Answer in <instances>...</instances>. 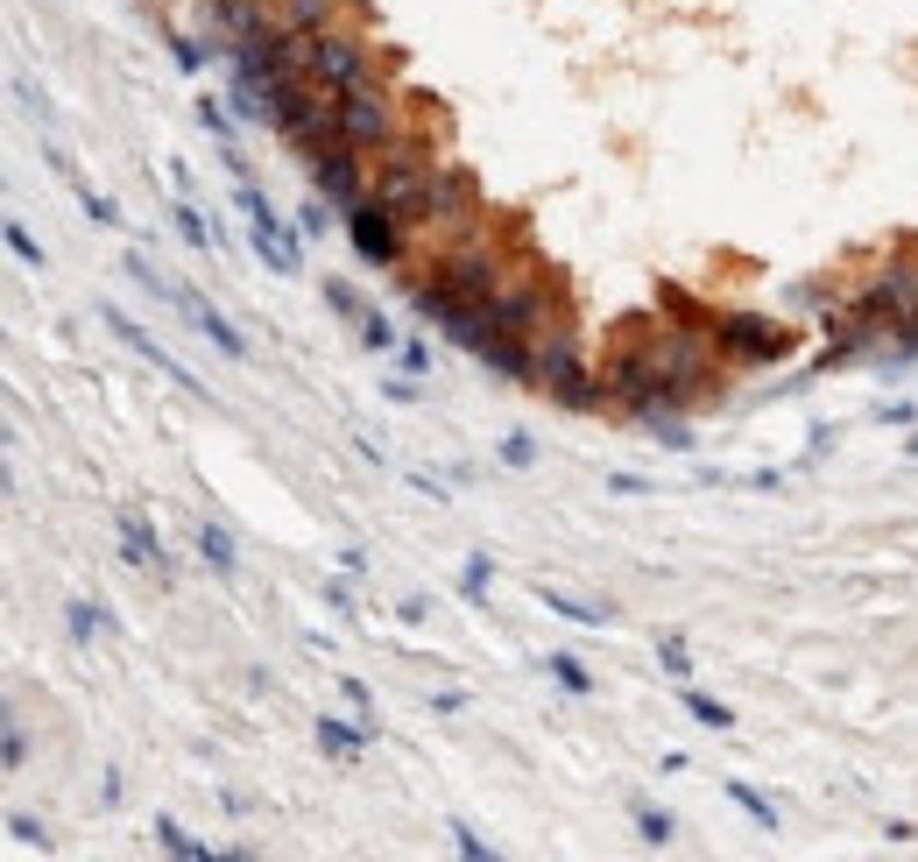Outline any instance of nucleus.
I'll return each instance as SVG.
<instances>
[{"label":"nucleus","instance_id":"nucleus-9","mask_svg":"<svg viewBox=\"0 0 918 862\" xmlns=\"http://www.w3.org/2000/svg\"><path fill=\"white\" fill-rule=\"evenodd\" d=\"M488 375H502V382H523V390H537V339H516V333H494L488 347L474 354Z\"/></svg>","mask_w":918,"mask_h":862},{"label":"nucleus","instance_id":"nucleus-20","mask_svg":"<svg viewBox=\"0 0 918 862\" xmlns=\"http://www.w3.org/2000/svg\"><path fill=\"white\" fill-rule=\"evenodd\" d=\"M545 672L559 679L565 693H586V686H594V679H586V665H580V658H565V650H559V658H545Z\"/></svg>","mask_w":918,"mask_h":862},{"label":"nucleus","instance_id":"nucleus-26","mask_svg":"<svg viewBox=\"0 0 918 862\" xmlns=\"http://www.w3.org/2000/svg\"><path fill=\"white\" fill-rule=\"evenodd\" d=\"M8 835L22 841V849H36V855L50 849V835H43V821H28V813H14V821H8Z\"/></svg>","mask_w":918,"mask_h":862},{"label":"nucleus","instance_id":"nucleus-35","mask_svg":"<svg viewBox=\"0 0 918 862\" xmlns=\"http://www.w3.org/2000/svg\"><path fill=\"white\" fill-rule=\"evenodd\" d=\"M453 841H460V855H474V862H480V855H494V849H488V841H480V835H474V827H453Z\"/></svg>","mask_w":918,"mask_h":862},{"label":"nucleus","instance_id":"nucleus-13","mask_svg":"<svg viewBox=\"0 0 918 862\" xmlns=\"http://www.w3.org/2000/svg\"><path fill=\"white\" fill-rule=\"evenodd\" d=\"M368 735H374V721H333V715H319V750L325 756H354Z\"/></svg>","mask_w":918,"mask_h":862},{"label":"nucleus","instance_id":"nucleus-34","mask_svg":"<svg viewBox=\"0 0 918 862\" xmlns=\"http://www.w3.org/2000/svg\"><path fill=\"white\" fill-rule=\"evenodd\" d=\"M403 354V368H410V375H425V368H431V347H425V339H410V347H396Z\"/></svg>","mask_w":918,"mask_h":862},{"label":"nucleus","instance_id":"nucleus-31","mask_svg":"<svg viewBox=\"0 0 918 862\" xmlns=\"http://www.w3.org/2000/svg\"><path fill=\"white\" fill-rule=\"evenodd\" d=\"M502 459H509V467H530V459H537V445L523 439V431H509V439H502Z\"/></svg>","mask_w":918,"mask_h":862},{"label":"nucleus","instance_id":"nucleus-6","mask_svg":"<svg viewBox=\"0 0 918 862\" xmlns=\"http://www.w3.org/2000/svg\"><path fill=\"white\" fill-rule=\"evenodd\" d=\"M714 347L728 354L735 368H763V361H785L791 354V325H771L756 311H735V319L714 325Z\"/></svg>","mask_w":918,"mask_h":862},{"label":"nucleus","instance_id":"nucleus-2","mask_svg":"<svg viewBox=\"0 0 918 862\" xmlns=\"http://www.w3.org/2000/svg\"><path fill=\"white\" fill-rule=\"evenodd\" d=\"M537 390H551L565 410H600L608 404V382L580 361V333L565 319H551L545 333H537Z\"/></svg>","mask_w":918,"mask_h":862},{"label":"nucleus","instance_id":"nucleus-5","mask_svg":"<svg viewBox=\"0 0 918 862\" xmlns=\"http://www.w3.org/2000/svg\"><path fill=\"white\" fill-rule=\"evenodd\" d=\"M346 234H354V248H360V262H374V270H389V262H403V248H410V234H403V219H396V205L389 199H354L346 205Z\"/></svg>","mask_w":918,"mask_h":862},{"label":"nucleus","instance_id":"nucleus-4","mask_svg":"<svg viewBox=\"0 0 918 862\" xmlns=\"http://www.w3.org/2000/svg\"><path fill=\"white\" fill-rule=\"evenodd\" d=\"M374 43H360L354 28H325V36H311V85H325V93H346V85L374 79Z\"/></svg>","mask_w":918,"mask_h":862},{"label":"nucleus","instance_id":"nucleus-1","mask_svg":"<svg viewBox=\"0 0 918 862\" xmlns=\"http://www.w3.org/2000/svg\"><path fill=\"white\" fill-rule=\"evenodd\" d=\"M509 276H502V262L480 248V234L474 241H460V248H445L439 262H431V276H417L410 284V311L417 319H431V325H445L453 311H466V304H480V297H494Z\"/></svg>","mask_w":918,"mask_h":862},{"label":"nucleus","instance_id":"nucleus-24","mask_svg":"<svg viewBox=\"0 0 918 862\" xmlns=\"http://www.w3.org/2000/svg\"><path fill=\"white\" fill-rule=\"evenodd\" d=\"M728 799H735V806H742V813H749V821H756V827H777L771 799H756V792H749V785H728Z\"/></svg>","mask_w":918,"mask_h":862},{"label":"nucleus","instance_id":"nucleus-36","mask_svg":"<svg viewBox=\"0 0 918 862\" xmlns=\"http://www.w3.org/2000/svg\"><path fill=\"white\" fill-rule=\"evenodd\" d=\"M22 764H28V742H22V728L8 721V770H22Z\"/></svg>","mask_w":918,"mask_h":862},{"label":"nucleus","instance_id":"nucleus-37","mask_svg":"<svg viewBox=\"0 0 918 862\" xmlns=\"http://www.w3.org/2000/svg\"><path fill=\"white\" fill-rule=\"evenodd\" d=\"M170 50H177V64H184V71H199V64H205V50H199V43H184V36H177Z\"/></svg>","mask_w":918,"mask_h":862},{"label":"nucleus","instance_id":"nucleus-22","mask_svg":"<svg viewBox=\"0 0 918 862\" xmlns=\"http://www.w3.org/2000/svg\"><path fill=\"white\" fill-rule=\"evenodd\" d=\"M657 665H665V672L679 679V686L692 679V658H685V644H679V636H657Z\"/></svg>","mask_w":918,"mask_h":862},{"label":"nucleus","instance_id":"nucleus-18","mask_svg":"<svg viewBox=\"0 0 918 862\" xmlns=\"http://www.w3.org/2000/svg\"><path fill=\"white\" fill-rule=\"evenodd\" d=\"M114 630V615L99 601H71V636H79V644H93V636H107Z\"/></svg>","mask_w":918,"mask_h":862},{"label":"nucleus","instance_id":"nucleus-16","mask_svg":"<svg viewBox=\"0 0 918 862\" xmlns=\"http://www.w3.org/2000/svg\"><path fill=\"white\" fill-rule=\"evenodd\" d=\"M199 559H205L213 573H240V552H234V538H227L219 524H199Z\"/></svg>","mask_w":918,"mask_h":862},{"label":"nucleus","instance_id":"nucleus-17","mask_svg":"<svg viewBox=\"0 0 918 862\" xmlns=\"http://www.w3.org/2000/svg\"><path fill=\"white\" fill-rule=\"evenodd\" d=\"M877 354H883V361H918V304H911L905 319L891 325V339H883Z\"/></svg>","mask_w":918,"mask_h":862},{"label":"nucleus","instance_id":"nucleus-38","mask_svg":"<svg viewBox=\"0 0 918 862\" xmlns=\"http://www.w3.org/2000/svg\"><path fill=\"white\" fill-rule=\"evenodd\" d=\"M911 459H918V431H911Z\"/></svg>","mask_w":918,"mask_h":862},{"label":"nucleus","instance_id":"nucleus-3","mask_svg":"<svg viewBox=\"0 0 918 862\" xmlns=\"http://www.w3.org/2000/svg\"><path fill=\"white\" fill-rule=\"evenodd\" d=\"M410 135V113H403V99L389 93L382 79H360V85H346L339 93V142H354V148H389V142H403Z\"/></svg>","mask_w":918,"mask_h":862},{"label":"nucleus","instance_id":"nucleus-30","mask_svg":"<svg viewBox=\"0 0 918 862\" xmlns=\"http://www.w3.org/2000/svg\"><path fill=\"white\" fill-rule=\"evenodd\" d=\"M8 248H14V262L43 270V248H36V234H28V227H8Z\"/></svg>","mask_w":918,"mask_h":862},{"label":"nucleus","instance_id":"nucleus-8","mask_svg":"<svg viewBox=\"0 0 918 862\" xmlns=\"http://www.w3.org/2000/svg\"><path fill=\"white\" fill-rule=\"evenodd\" d=\"M240 213H248V241H254V255H269V270L276 276H297V241H290V227L276 219V205L262 199V191L240 177Z\"/></svg>","mask_w":918,"mask_h":862},{"label":"nucleus","instance_id":"nucleus-23","mask_svg":"<svg viewBox=\"0 0 918 862\" xmlns=\"http://www.w3.org/2000/svg\"><path fill=\"white\" fill-rule=\"evenodd\" d=\"M360 339H368L374 354H396V325H389L382 311H368V319H360Z\"/></svg>","mask_w":918,"mask_h":862},{"label":"nucleus","instance_id":"nucleus-32","mask_svg":"<svg viewBox=\"0 0 918 862\" xmlns=\"http://www.w3.org/2000/svg\"><path fill=\"white\" fill-rule=\"evenodd\" d=\"M199 121H205V128H213V135H219V142H227V135H234V121H227V107H219V99H199Z\"/></svg>","mask_w":918,"mask_h":862},{"label":"nucleus","instance_id":"nucleus-11","mask_svg":"<svg viewBox=\"0 0 918 862\" xmlns=\"http://www.w3.org/2000/svg\"><path fill=\"white\" fill-rule=\"evenodd\" d=\"M177 311H184V319H191V333H205V339H213V347H219V354H234V361H248V339H240V333H234V325H227V319H219V311H213V304H205V297H191V290H177Z\"/></svg>","mask_w":918,"mask_h":862},{"label":"nucleus","instance_id":"nucleus-12","mask_svg":"<svg viewBox=\"0 0 918 862\" xmlns=\"http://www.w3.org/2000/svg\"><path fill=\"white\" fill-rule=\"evenodd\" d=\"M276 14L290 36H325V28L346 22V0H276Z\"/></svg>","mask_w":918,"mask_h":862},{"label":"nucleus","instance_id":"nucleus-29","mask_svg":"<svg viewBox=\"0 0 918 862\" xmlns=\"http://www.w3.org/2000/svg\"><path fill=\"white\" fill-rule=\"evenodd\" d=\"M636 827H643V841H651V849H665V841H671V813H651V806H643Z\"/></svg>","mask_w":918,"mask_h":862},{"label":"nucleus","instance_id":"nucleus-28","mask_svg":"<svg viewBox=\"0 0 918 862\" xmlns=\"http://www.w3.org/2000/svg\"><path fill=\"white\" fill-rule=\"evenodd\" d=\"M79 199H85V213H93V219H99V227H120V205L107 199V191H93V184H85V191H79Z\"/></svg>","mask_w":918,"mask_h":862},{"label":"nucleus","instance_id":"nucleus-14","mask_svg":"<svg viewBox=\"0 0 918 862\" xmlns=\"http://www.w3.org/2000/svg\"><path fill=\"white\" fill-rule=\"evenodd\" d=\"M537 594H545V608H551V615H565V622H586V630H600V622L615 615L608 601H580V594H559V587H537Z\"/></svg>","mask_w":918,"mask_h":862},{"label":"nucleus","instance_id":"nucleus-21","mask_svg":"<svg viewBox=\"0 0 918 862\" xmlns=\"http://www.w3.org/2000/svg\"><path fill=\"white\" fill-rule=\"evenodd\" d=\"M685 715L700 721V728H735V715L720 701H706V693H685Z\"/></svg>","mask_w":918,"mask_h":862},{"label":"nucleus","instance_id":"nucleus-15","mask_svg":"<svg viewBox=\"0 0 918 862\" xmlns=\"http://www.w3.org/2000/svg\"><path fill=\"white\" fill-rule=\"evenodd\" d=\"M170 227L184 234V241L199 248V255H213V219H205V213H199V205H191V199H177V205H170Z\"/></svg>","mask_w":918,"mask_h":862},{"label":"nucleus","instance_id":"nucleus-27","mask_svg":"<svg viewBox=\"0 0 918 862\" xmlns=\"http://www.w3.org/2000/svg\"><path fill=\"white\" fill-rule=\"evenodd\" d=\"M325 304H333V311H339V319H354V325H360V319H368V304H360V297H354V290H346V284H325Z\"/></svg>","mask_w":918,"mask_h":862},{"label":"nucleus","instance_id":"nucleus-25","mask_svg":"<svg viewBox=\"0 0 918 862\" xmlns=\"http://www.w3.org/2000/svg\"><path fill=\"white\" fill-rule=\"evenodd\" d=\"M297 227H305L311 241H325V227H333V213H325V199H319V191H311V199H305V213H297Z\"/></svg>","mask_w":918,"mask_h":862},{"label":"nucleus","instance_id":"nucleus-7","mask_svg":"<svg viewBox=\"0 0 918 862\" xmlns=\"http://www.w3.org/2000/svg\"><path fill=\"white\" fill-rule=\"evenodd\" d=\"M305 170H311V191H319L325 205H354V199H368V148H354V142H333V148H319V156H305Z\"/></svg>","mask_w":918,"mask_h":862},{"label":"nucleus","instance_id":"nucleus-19","mask_svg":"<svg viewBox=\"0 0 918 862\" xmlns=\"http://www.w3.org/2000/svg\"><path fill=\"white\" fill-rule=\"evenodd\" d=\"M156 841H163V849H170V855H191V862H205V855H213V849H205V841H191V835H184V827H177V821H156Z\"/></svg>","mask_w":918,"mask_h":862},{"label":"nucleus","instance_id":"nucleus-33","mask_svg":"<svg viewBox=\"0 0 918 862\" xmlns=\"http://www.w3.org/2000/svg\"><path fill=\"white\" fill-rule=\"evenodd\" d=\"M488 573H494V566H488V552H474V559H466V573H460V587H466V594H480V587H488Z\"/></svg>","mask_w":918,"mask_h":862},{"label":"nucleus","instance_id":"nucleus-10","mask_svg":"<svg viewBox=\"0 0 918 862\" xmlns=\"http://www.w3.org/2000/svg\"><path fill=\"white\" fill-rule=\"evenodd\" d=\"M114 530H120V559H128V566H148V573L170 579V552H163L156 524H142L134 510H120V516H114Z\"/></svg>","mask_w":918,"mask_h":862}]
</instances>
